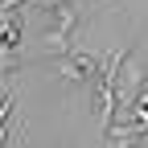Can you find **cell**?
Listing matches in <instances>:
<instances>
[{"label": "cell", "mask_w": 148, "mask_h": 148, "mask_svg": "<svg viewBox=\"0 0 148 148\" xmlns=\"http://www.w3.org/2000/svg\"><path fill=\"white\" fill-rule=\"evenodd\" d=\"M45 62L58 70L70 86H86V82H95V74H99V66H103L99 53H86V49H74V45L62 49V53H49Z\"/></svg>", "instance_id": "obj_1"}, {"label": "cell", "mask_w": 148, "mask_h": 148, "mask_svg": "<svg viewBox=\"0 0 148 148\" xmlns=\"http://www.w3.org/2000/svg\"><path fill=\"white\" fill-rule=\"evenodd\" d=\"M115 119H123L127 127H136V132H140V136L148 140V82L140 86V95H136L132 103H127V107L119 111V115H115Z\"/></svg>", "instance_id": "obj_2"}, {"label": "cell", "mask_w": 148, "mask_h": 148, "mask_svg": "<svg viewBox=\"0 0 148 148\" xmlns=\"http://www.w3.org/2000/svg\"><path fill=\"white\" fill-rule=\"evenodd\" d=\"M16 119V90L8 86V78H0V123Z\"/></svg>", "instance_id": "obj_3"}, {"label": "cell", "mask_w": 148, "mask_h": 148, "mask_svg": "<svg viewBox=\"0 0 148 148\" xmlns=\"http://www.w3.org/2000/svg\"><path fill=\"white\" fill-rule=\"evenodd\" d=\"M33 4H41V8H49V4H58V0H33Z\"/></svg>", "instance_id": "obj_5"}, {"label": "cell", "mask_w": 148, "mask_h": 148, "mask_svg": "<svg viewBox=\"0 0 148 148\" xmlns=\"http://www.w3.org/2000/svg\"><path fill=\"white\" fill-rule=\"evenodd\" d=\"M8 123H12V119H4V123H0V148L8 144Z\"/></svg>", "instance_id": "obj_4"}]
</instances>
